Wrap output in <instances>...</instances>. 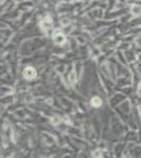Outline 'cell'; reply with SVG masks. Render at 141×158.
<instances>
[{"mask_svg": "<svg viewBox=\"0 0 141 158\" xmlns=\"http://www.w3.org/2000/svg\"><path fill=\"white\" fill-rule=\"evenodd\" d=\"M91 103L93 106H101V100H100V98H98V97H95L92 99Z\"/></svg>", "mask_w": 141, "mask_h": 158, "instance_id": "obj_2", "label": "cell"}, {"mask_svg": "<svg viewBox=\"0 0 141 158\" xmlns=\"http://www.w3.org/2000/svg\"><path fill=\"white\" fill-rule=\"evenodd\" d=\"M23 75H24L25 78L32 79V78H34L36 76V72H35V70L33 68H27V69H25V70H24Z\"/></svg>", "mask_w": 141, "mask_h": 158, "instance_id": "obj_1", "label": "cell"}]
</instances>
